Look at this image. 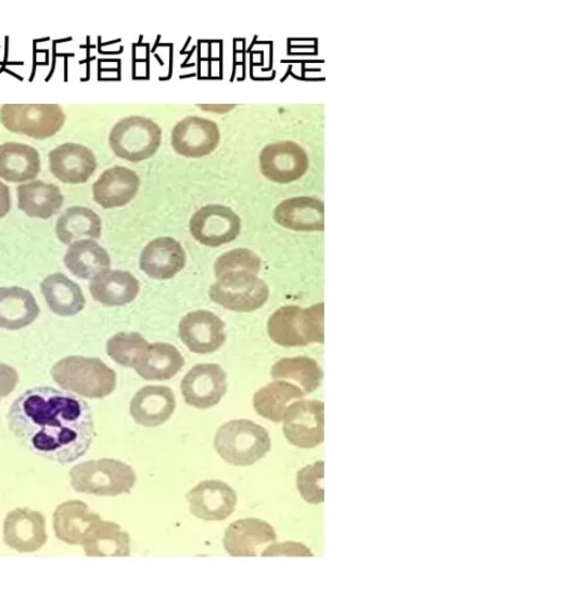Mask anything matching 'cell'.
Listing matches in <instances>:
<instances>
[{"label":"cell","mask_w":561,"mask_h":597,"mask_svg":"<svg viewBox=\"0 0 561 597\" xmlns=\"http://www.w3.org/2000/svg\"><path fill=\"white\" fill-rule=\"evenodd\" d=\"M8 424L23 446L59 465L79 460L95 437L89 404L52 387L22 393L9 410Z\"/></svg>","instance_id":"cell-1"},{"label":"cell","mask_w":561,"mask_h":597,"mask_svg":"<svg viewBox=\"0 0 561 597\" xmlns=\"http://www.w3.org/2000/svg\"><path fill=\"white\" fill-rule=\"evenodd\" d=\"M56 385L89 400H103L117 386V374L98 358L68 356L52 367Z\"/></svg>","instance_id":"cell-2"},{"label":"cell","mask_w":561,"mask_h":597,"mask_svg":"<svg viewBox=\"0 0 561 597\" xmlns=\"http://www.w3.org/2000/svg\"><path fill=\"white\" fill-rule=\"evenodd\" d=\"M214 447L224 460L235 467L253 466L271 451V438L252 420H231L218 428Z\"/></svg>","instance_id":"cell-3"},{"label":"cell","mask_w":561,"mask_h":597,"mask_svg":"<svg viewBox=\"0 0 561 597\" xmlns=\"http://www.w3.org/2000/svg\"><path fill=\"white\" fill-rule=\"evenodd\" d=\"M69 478L76 493L99 497L130 494L137 481L131 466L113 458L76 465L71 469Z\"/></svg>","instance_id":"cell-4"},{"label":"cell","mask_w":561,"mask_h":597,"mask_svg":"<svg viewBox=\"0 0 561 597\" xmlns=\"http://www.w3.org/2000/svg\"><path fill=\"white\" fill-rule=\"evenodd\" d=\"M323 302L301 309L298 306H284L278 309L268 321L271 341L282 347H305L324 342Z\"/></svg>","instance_id":"cell-5"},{"label":"cell","mask_w":561,"mask_h":597,"mask_svg":"<svg viewBox=\"0 0 561 597\" xmlns=\"http://www.w3.org/2000/svg\"><path fill=\"white\" fill-rule=\"evenodd\" d=\"M211 300L221 308L240 313H251L263 308L269 300L270 290L258 275L231 272L217 278L209 289Z\"/></svg>","instance_id":"cell-6"},{"label":"cell","mask_w":561,"mask_h":597,"mask_svg":"<svg viewBox=\"0 0 561 597\" xmlns=\"http://www.w3.org/2000/svg\"><path fill=\"white\" fill-rule=\"evenodd\" d=\"M162 140V129L153 120L140 116L123 118L109 134V144L115 155L132 163L154 156Z\"/></svg>","instance_id":"cell-7"},{"label":"cell","mask_w":561,"mask_h":597,"mask_svg":"<svg viewBox=\"0 0 561 597\" xmlns=\"http://www.w3.org/2000/svg\"><path fill=\"white\" fill-rule=\"evenodd\" d=\"M0 121L11 132L47 140L65 126L66 116L58 104H5Z\"/></svg>","instance_id":"cell-8"},{"label":"cell","mask_w":561,"mask_h":597,"mask_svg":"<svg viewBox=\"0 0 561 597\" xmlns=\"http://www.w3.org/2000/svg\"><path fill=\"white\" fill-rule=\"evenodd\" d=\"M283 432L291 445L310 450L324 439V404L318 401L292 403L284 417Z\"/></svg>","instance_id":"cell-9"},{"label":"cell","mask_w":561,"mask_h":597,"mask_svg":"<svg viewBox=\"0 0 561 597\" xmlns=\"http://www.w3.org/2000/svg\"><path fill=\"white\" fill-rule=\"evenodd\" d=\"M242 222L235 211L222 205H208L197 210L191 219L192 236L209 248L235 241L241 233Z\"/></svg>","instance_id":"cell-10"},{"label":"cell","mask_w":561,"mask_h":597,"mask_svg":"<svg viewBox=\"0 0 561 597\" xmlns=\"http://www.w3.org/2000/svg\"><path fill=\"white\" fill-rule=\"evenodd\" d=\"M227 389V374L218 364H197L181 381L184 402L200 410H208L220 403Z\"/></svg>","instance_id":"cell-11"},{"label":"cell","mask_w":561,"mask_h":597,"mask_svg":"<svg viewBox=\"0 0 561 597\" xmlns=\"http://www.w3.org/2000/svg\"><path fill=\"white\" fill-rule=\"evenodd\" d=\"M192 515L206 522H221L237 510L238 494L224 481L199 483L186 495Z\"/></svg>","instance_id":"cell-12"},{"label":"cell","mask_w":561,"mask_h":597,"mask_svg":"<svg viewBox=\"0 0 561 597\" xmlns=\"http://www.w3.org/2000/svg\"><path fill=\"white\" fill-rule=\"evenodd\" d=\"M224 321L209 311H194L186 314L179 324L182 343L192 353L206 355L215 353L226 342Z\"/></svg>","instance_id":"cell-13"},{"label":"cell","mask_w":561,"mask_h":597,"mask_svg":"<svg viewBox=\"0 0 561 597\" xmlns=\"http://www.w3.org/2000/svg\"><path fill=\"white\" fill-rule=\"evenodd\" d=\"M305 150L293 142H280L265 146L259 156L263 176L277 183L299 180L308 168Z\"/></svg>","instance_id":"cell-14"},{"label":"cell","mask_w":561,"mask_h":597,"mask_svg":"<svg viewBox=\"0 0 561 597\" xmlns=\"http://www.w3.org/2000/svg\"><path fill=\"white\" fill-rule=\"evenodd\" d=\"M3 540L20 554L37 553L49 541L44 516L28 508L10 511L4 520Z\"/></svg>","instance_id":"cell-15"},{"label":"cell","mask_w":561,"mask_h":597,"mask_svg":"<svg viewBox=\"0 0 561 597\" xmlns=\"http://www.w3.org/2000/svg\"><path fill=\"white\" fill-rule=\"evenodd\" d=\"M221 141L215 121L202 117H187L173 131V146L178 155L202 158L211 155Z\"/></svg>","instance_id":"cell-16"},{"label":"cell","mask_w":561,"mask_h":597,"mask_svg":"<svg viewBox=\"0 0 561 597\" xmlns=\"http://www.w3.org/2000/svg\"><path fill=\"white\" fill-rule=\"evenodd\" d=\"M276 541L277 533L271 524L258 518H243L227 528L224 546L231 557H257L262 547Z\"/></svg>","instance_id":"cell-17"},{"label":"cell","mask_w":561,"mask_h":597,"mask_svg":"<svg viewBox=\"0 0 561 597\" xmlns=\"http://www.w3.org/2000/svg\"><path fill=\"white\" fill-rule=\"evenodd\" d=\"M187 258L182 245L173 237L151 241L139 258V268L154 281L176 277L186 267Z\"/></svg>","instance_id":"cell-18"},{"label":"cell","mask_w":561,"mask_h":597,"mask_svg":"<svg viewBox=\"0 0 561 597\" xmlns=\"http://www.w3.org/2000/svg\"><path fill=\"white\" fill-rule=\"evenodd\" d=\"M50 167L61 182L79 185L97 171L98 163L92 151L80 144H64L50 153Z\"/></svg>","instance_id":"cell-19"},{"label":"cell","mask_w":561,"mask_h":597,"mask_svg":"<svg viewBox=\"0 0 561 597\" xmlns=\"http://www.w3.org/2000/svg\"><path fill=\"white\" fill-rule=\"evenodd\" d=\"M139 187L140 180L136 172L127 167L115 166L93 183V200L104 209L120 208L133 200Z\"/></svg>","instance_id":"cell-20"},{"label":"cell","mask_w":561,"mask_h":597,"mask_svg":"<svg viewBox=\"0 0 561 597\" xmlns=\"http://www.w3.org/2000/svg\"><path fill=\"white\" fill-rule=\"evenodd\" d=\"M177 407L176 395L167 387H144L130 403V415L143 427H158L170 419Z\"/></svg>","instance_id":"cell-21"},{"label":"cell","mask_w":561,"mask_h":597,"mask_svg":"<svg viewBox=\"0 0 561 597\" xmlns=\"http://www.w3.org/2000/svg\"><path fill=\"white\" fill-rule=\"evenodd\" d=\"M100 519L101 516L82 501L61 503L53 514L55 537L68 545L82 546L88 530Z\"/></svg>","instance_id":"cell-22"},{"label":"cell","mask_w":561,"mask_h":597,"mask_svg":"<svg viewBox=\"0 0 561 597\" xmlns=\"http://www.w3.org/2000/svg\"><path fill=\"white\" fill-rule=\"evenodd\" d=\"M89 290L93 300L107 308H119L136 300L140 284L128 271L106 270L91 281Z\"/></svg>","instance_id":"cell-23"},{"label":"cell","mask_w":561,"mask_h":597,"mask_svg":"<svg viewBox=\"0 0 561 597\" xmlns=\"http://www.w3.org/2000/svg\"><path fill=\"white\" fill-rule=\"evenodd\" d=\"M39 315V304L30 290L18 286L0 287V328H26L33 325Z\"/></svg>","instance_id":"cell-24"},{"label":"cell","mask_w":561,"mask_h":597,"mask_svg":"<svg viewBox=\"0 0 561 597\" xmlns=\"http://www.w3.org/2000/svg\"><path fill=\"white\" fill-rule=\"evenodd\" d=\"M275 221L295 232L323 231V204L307 196L293 197L279 204L273 211Z\"/></svg>","instance_id":"cell-25"},{"label":"cell","mask_w":561,"mask_h":597,"mask_svg":"<svg viewBox=\"0 0 561 597\" xmlns=\"http://www.w3.org/2000/svg\"><path fill=\"white\" fill-rule=\"evenodd\" d=\"M87 557H130L131 538L115 522L100 519L91 525L82 543Z\"/></svg>","instance_id":"cell-26"},{"label":"cell","mask_w":561,"mask_h":597,"mask_svg":"<svg viewBox=\"0 0 561 597\" xmlns=\"http://www.w3.org/2000/svg\"><path fill=\"white\" fill-rule=\"evenodd\" d=\"M40 287L47 304L55 315L75 316L86 308V298L81 287L64 273L47 275Z\"/></svg>","instance_id":"cell-27"},{"label":"cell","mask_w":561,"mask_h":597,"mask_svg":"<svg viewBox=\"0 0 561 597\" xmlns=\"http://www.w3.org/2000/svg\"><path fill=\"white\" fill-rule=\"evenodd\" d=\"M184 364L180 351L173 345L152 343L139 356L133 369L145 380L174 378Z\"/></svg>","instance_id":"cell-28"},{"label":"cell","mask_w":561,"mask_h":597,"mask_svg":"<svg viewBox=\"0 0 561 597\" xmlns=\"http://www.w3.org/2000/svg\"><path fill=\"white\" fill-rule=\"evenodd\" d=\"M41 171L38 150L20 143L0 145V179L25 182L36 179Z\"/></svg>","instance_id":"cell-29"},{"label":"cell","mask_w":561,"mask_h":597,"mask_svg":"<svg viewBox=\"0 0 561 597\" xmlns=\"http://www.w3.org/2000/svg\"><path fill=\"white\" fill-rule=\"evenodd\" d=\"M64 263L75 277L92 281L98 274L111 270L112 259L98 242L81 239L69 245Z\"/></svg>","instance_id":"cell-30"},{"label":"cell","mask_w":561,"mask_h":597,"mask_svg":"<svg viewBox=\"0 0 561 597\" xmlns=\"http://www.w3.org/2000/svg\"><path fill=\"white\" fill-rule=\"evenodd\" d=\"M18 208L28 218L47 220L55 216L64 205V195L53 183L33 181L17 189Z\"/></svg>","instance_id":"cell-31"},{"label":"cell","mask_w":561,"mask_h":597,"mask_svg":"<svg viewBox=\"0 0 561 597\" xmlns=\"http://www.w3.org/2000/svg\"><path fill=\"white\" fill-rule=\"evenodd\" d=\"M301 388L285 380H275L259 389L254 397V408L264 419L272 423L284 420L289 405L294 401H303Z\"/></svg>","instance_id":"cell-32"},{"label":"cell","mask_w":561,"mask_h":597,"mask_svg":"<svg viewBox=\"0 0 561 597\" xmlns=\"http://www.w3.org/2000/svg\"><path fill=\"white\" fill-rule=\"evenodd\" d=\"M61 243L71 245L81 239H99L102 220L98 213L86 207H72L59 218L55 226Z\"/></svg>","instance_id":"cell-33"},{"label":"cell","mask_w":561,"mask_h":597,"mask_svg":"<svg viewBox=\"0 0 561 597\" xmlns=\"http://www.w3.org/2000/svg\"><path fill=\"white\" fill-rule=\"evenodd\" d=\"M271 377L275 380L294 381L304 394H308L319 389L323 373L314 359L305 356L285 358L273 364Z\"/></svg>","instance_id":"cell-34"},{"label":"cell","mask_w":561,"mask_h":597,"mask_svg":"<svg viewBox=\"0 0 561 597\" xmlns=\"http://www.w3.org/2000/svg\"><path fill=\"white\" fill-rule=\"evenodd\" d=\"M149 346V342L138 333H118L109 339L106 354L122 366L133 367Z\"/></svg>","instance_id":"cell-35"},{"label":"cell","mask_w":561,"mask_h":597,"mask_svg":"<svg viewBox=\"0 0 561 597\" xmlns=\"http://www.w3.org/2000/svg\"><path fill=\"white\" fill-rule=\"evenodd\" d=\"M260 270V258L248 249L231 250L221 257H218L214 267L216 278H220L227 273L240 271L252 272L257 275Z\"/></svg>","instance_id":"cell-36"},{"label":"cell","mask_w":561,"mask_h":597,"mask_svg":"<svg viewBox=\"0 0 561 597\" xmlns=\"http://www.w3.org/2000/svg\"><path fill=\"white\" fill-rule=\"evenodd\" d=\"M323 462L303 468L297 476V486L305 502L321 504L324 501L323 492Z\"/></svg>","instance_id":"cell-37"},{"label":"cell","mask_w":561,"mask_h":597,"mask_svg":"<svg viewBox=\"0 0 561 597\" xmlns=\"http://www.w3.org/2000/svg\"><path fill=\"white\" fill-rule=\"evenodd\" d=\"M262 557H314L310 548L297 542L272 543L260 554Z\"/></svg>","instance_id":"cell-38"},{"label":"cell","mask_w":561,"mask_h":597,"mask_svg":"<svg viewBox=\"0 0 561 597\" xmlns=\"http://www.w3.org/2000/svg\"><path fill=\"white\" fill-rule=\"evenodd\" d=\"M20 375L14 367L0 363V397L7 398L17 388Z\"/></svg>","instance_id":"cell-39"},{"label":"cell","mask_w":561,"mask_h":597,"mask_svg":"<svg viewBox=\"0 0 561 597\" xmlns=\"http://www.w3.org/2000/svg\"><path fill=\"white\" fill-rule=\"evenodd\" d=\"M11 209V195L10 190L0 181V219H3L8 216Z\"/></svg>","instance_id":"cell-40"},{"label":"cell","mask_w":561,"mask_h":597,"mask_svg":"<svg viewBox=\"0 0 561 597\" xmlns=\"http://www.w3.org/2000/svg\"><path fill=\"white\" fill-rule=\"evenodd\" d=\"M200 108L205 111H214L220 114L228 113L233 108V105H200Z\"/></svg>","instance_id":"cell-41"}]
</instances>
